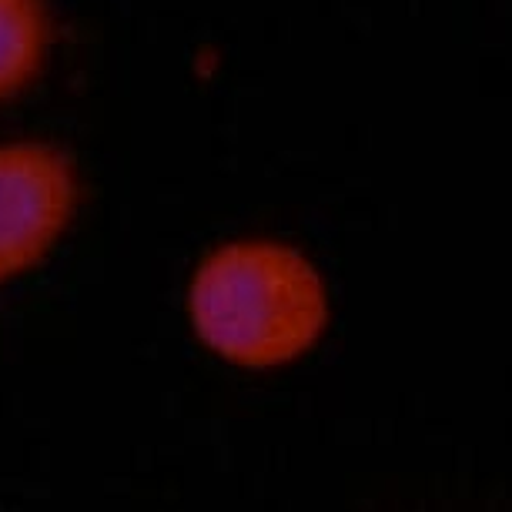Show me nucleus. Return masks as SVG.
<instances>
[{
    "label": "nucleus",
    "instance_id": "nucleus-3",
    "mask_svg": "<svg viewBox=\"0 0 512 512\" xmlns=\"http://www.w3.org/2000/svg\"><path fill=\"white\" fill-rule=\"evenodd\" d=\"M47 41L44 0H0V101L21 94L41 74Z\"/></svg>",
    "mask_w": 512,
    "mask_h": 512
},
{
    "label": "nucleus",
    "instance_id": "nucleus-2",
    "mask_svg": "<svg viewBox=\"0 0 512 512\" xmlns=\"http://www.w3.org/2000/svg\"><path fill=\"white\" fill-rule=\"evenodd\" d=\"M77 171L61 148L0 144V285L34 268L71 225Z\"/></svg>",
    "mask_w": 512,
    "mask_h": 512
},
{
    "label": "nucleus",
    "instance_id": "nucleus-1",
    "mask_svg": "<svg viewBox=\"0 0 512 512\" xmlns=\"http://www.w3.org/2000/svg\"><path fill=\"white\" fill-rule=\"evenodd\" d=\"M191 325L221 359L245 369L295 362L328 322L322 275L278 241H231L201 262L188 292Z\"/></svg>",
    "mask_w": 512,
    "mask_h": 512
}]
</instances>
